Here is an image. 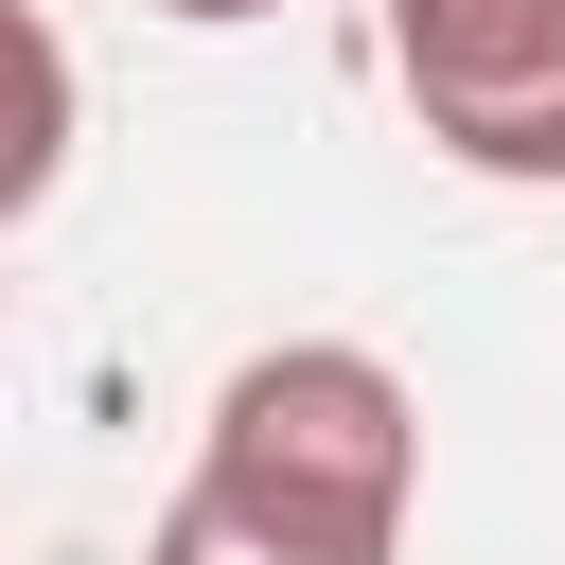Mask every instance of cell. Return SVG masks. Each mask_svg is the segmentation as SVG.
<instances>
[{"label": "cell", "mask_w": 565, "mask_h": 565, "mask_svg": "<svg viewBox=\"0 0 565 565\" xmlns=\"http://www.w3.org/2000/svg\"><path fill=\"white\" fill-rule=\"evenodd\" d=\"M406 477H424V406L388 353L353 335H282L212 388L194 477L159 512L141 565H388L406 547Z\"/></svg>", "instance_id": "cell-1"}, {"label": "cell", "mask_w": 565, "mask_h": 565, "mask_svg": "<svg viewBox=\"0 0 565 565\" xmlns=\"http://www.w3.org/2000/svg\"><path fill=\"white\" fill-rule=\"evenodd\" d=\"M388 88L477 177H565V0H388Z\"/></svg>", "instance_id": "cell-2"}, {"label": "cell", "mask_w": 565, "mask_h": 565, "mask_svg": "<svg viewBox=\"0 0 565 565\" xmlns=\"http://www.w3.org/2000/svg\"><path fill=\"white\" fill-rule=\"evenodd\" d=\"M159 18H282V0H159Z\"/></svg>", "instance_id": "cell-3"}]
</instances>
